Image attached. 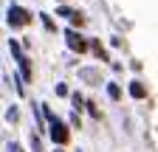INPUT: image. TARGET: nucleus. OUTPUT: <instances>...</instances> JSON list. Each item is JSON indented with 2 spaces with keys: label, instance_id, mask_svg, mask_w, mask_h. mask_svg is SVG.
I'll use <instances>...</instances> for the list:
<instances>
[{
  "label": "nucleus",
  "instance_id": "obj_1",
  "mask_svg": "<svg viewBox=\"0 0 158 152\" xmlns=\"http://www.w3.org/2000/svg\"><path fill=\"white\" fill-rule=\"evenodd\" d=\"M45 116H48V121H51V138H54V144H59V146H62V144H68V141H71L68 127L59 121V118H54L51 113H45Z\"/></svg>",
  "mask_w": 158,
  "mask_h": 152
},
{
  "label": "nucleus",
  "instance_id": "obj_2",
  "mask_svg": "<svg viewBox=\"0 0 158 152\" xmlns=\"http://www.w3.org/2000/svg\"><path fill=\"white\" fill-rule=\"evenodd\" d=\"M28 20H31V14H28L23 6H11V9H9V26H11V28L28 26Z\"/></svg>",
  "mask_w": 158,
  "mask_h": 152
},
{
  "label": "nucleus",
  "instance_id": "obj_3",
  "mask_svg": "<svg viewBox=\"0 0 158 152\" xmlns=\"http://www.w3.org/2000/svg\"><path fill=\"white\" fill-rule=\"evenodd\" d=\"M65 37H68V48H71V51H79V54H82V51L88 48V42H85L82 37L73 31V28H71V31H65Z\"/></svg>",
  "mask_w": 158,
  "mask_h": 152
},
{
  "label": "nucleus",
  "instance_id": "obj_4",
  "mask_svg": "<svg viewBox=\"0 0 158 152\" xmlns=\"http://www.w3.org/2000/svg\"><path fill=\"white\" fill-rule=\"evenodd\" d=\"M130 96H133V99H144V96H147V87H144L141 82H130Z\"/></svg>",
  "mask_w": 158,
  "mask_h": 152
},
{
  "label": "nucleus",
  "instance_id": "obj_5",
  "mask_svg": "<svg viewBox=\"0 0 158 152\" xmlns=\"http://www.w3.org/2000/svg\"><path fill=\"white\" fill-rule=\"evenodd\" d=\"M17 62H20V70H23V79L28 82V79H31V68H28V59H26V56H20Z\"/></svg>",
  "mask_w": 158,
  "mask_h": 152
},
{
  "label": "nucleus",
  "instance_id": "obj_6",
  "mask_svg": "<svg viewBox=\"0 0 158 152\" xmlns=\"http://www.w3.org/2000/svg\"><path fill=\"white\" fill-rule=\"evenodd\" d=\"M71 23H73V26H79V28H82V26H85V17H82V14H79V11H73V14H71Z\"/></svg>",
  "mask_w": 158,
  "mask_h": 152
},
{
  "label": "nucleus",
  "instance_id": "obj_7",
  "mask_svg": "<svg viewBox=\"0 0 158 152\" xmlns=\"http://www.w3.org/2000/svg\"><path fill=\"white\" fill-rule=\"evenodd\" d=\"M93 51H96V56H99V59H107V51L99 45V42H93Z\"/></svg>",
  "mask_w": 158,
  "mask_h": 152
},
{
  "label": "nucleus",
  "instance_id": "obj_8",
  "mask_svg": "<svg viewBox=\"0 0 158 152\" xmlns=\"http://www.w3.org/2000/svg\"><path fill=\"white\" fill-rule=\"evenodd\" d=\"M107 93H110V99H118V96H122V90H118L116 85H110V87H107Z\"/></svg>",
  "mask_w": 158,
  "mask_h": 152
},
{
  "label": "nucleus",
  "instance_id": "obj_9",
  "mask_svg": "<svg viewBox=\"0 0 158 152\" xmlns=\"http://www.w3.org/2000/svg\"><path fill=\"white\" fill-rule=\"evenodd\" d=\"M82 104H85V102H82V96H79V93H73V107L79 110V107H82Z\"/></svg>",
  "mask_w": 158,
  "mask_h": 152
},
{
  "label": "nucleus",
  "instance_id": "obj_10",
  "mask_svg": "<svg viewBox=\"0 0 158 152\" xmlns=\"http://www.w3.org/2000/svg\"><path fill=\"white\" fill-rule=\"evenodd\" d=\"M56 96H68V87L65 85H56Z\"/></svg>",
  "mask_w": 158,
  "mask_h": 152
}]
</instances>
